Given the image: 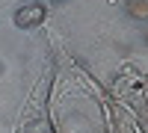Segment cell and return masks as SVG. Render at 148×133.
Masks as SVG:
<instances>
[{"mask_svg":"<svg viewBox=\"0 0 148 133\" xmlns=\"http://www.w3.org/2000/svg\"><path fill=\"white\" fill-rule=\"evenodd\" d=\"M45 18H47V9L42 3H24V6H18L15 15H12L18 30H36V27L45 24Z\"/></svg>","mask_w":148,"mask_h":133,"instance_id":"1","label":"cell"},{"mask_svg":"<svg viewBox=\"0 0 148 133\" xmlns=\"http://www.w3.org/2000/svg\"><path fill=\"white\" fill-rule=\"evenodd\" d=\"M125 12H127V18H133V21H148V0H127Z\"/></svg>","mask_w":148,"mask_h":133,"instance_id":"2","label":"cell"},{"mask_svg":"<svg viewBox=\"0 0 148 133\" xmlns=\"http://www.w3.org/2000/svg\"><path fill=\"white\" fill-rule=\"evenodd\" d=\"M47 3H62V0H47Z\"/></svg>","mask_w":148,"mask_h":133,"instance_id":"3","label":"cell"},{"mask_svg":"<svg viewBox=\"0 0 148 133\" xmlns=\"http://www.w3.org/2000/svg\"><path fill=\"white\" fill-rule=\"evenodd\" d=\"M145 42H148V30H145Z\"/></svg>","mask_w":148,"mask_h":133,"instance_id":"4","label":"cell"}]
</instances>
